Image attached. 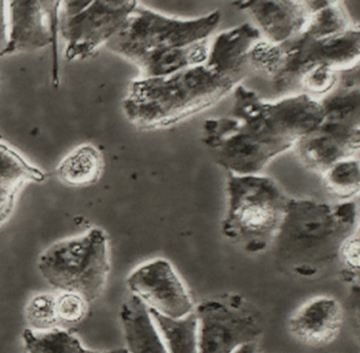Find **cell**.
<instances>
[{"label": "cell", "mask_w": 360, "mask_h": 353, "mask_svg": "<svg viewBox=\"0 0 360 353\" xmlns=\"http://www.w3.org/2000/svg\"><path fill=\"white\" fill-rule=\"evenodd\" d=\"M233 91L231 112L206 120L202 137L217 163L229 173L258 175L321 120V105L309 95L267 101L242 85Z\"/></svg>", "instance_id": "6da1fadb"}, {"label": "cell", "mask_w": 360, "mask_h": 353, "mask_svg": "<svg viewBox=\"0 0 360 353\" xmlns=\"http://www.w3.org/2000/svg\"><path fill=\"white\" fill-rule=\"evenodd\" d=\"M357 230V204L353 201L328 204L290 199L274 240L278 260L298 276H316L338 259L343 243Z\"/></svg>", "instance_id": "7a4b0ae2"}, {"label": "cell", "mask_w": 360, "mask_h": 353, "mask_svg": "<svg viewBox=\"0 0 360 353\" xmlns=\"http://www.w3.org/2000/svg\"><path fill=\"white\" fill-rule=\"evenodd\" d=\"M205 63L160 78H139L128 88L122 107L127 120L142 130L179 124L218 104L239 85Z\"/></svg>", "instance_id": "3957f363"}, {"label": "cell", "mask_w": 360, "mask_h": 353, "mask_svg": "<svg viewBox=\"0 0 360 353\" xmlns=\"http://www.w3.org/2000/svg\"><path fill=\"white\" fill-rule=\"evenodd\" d=\"M360 31L354 27L328 37H316L302 30L282 44L261 40L250 52V67L271 78L279 94H300V82L309 72L321 66L337 71L359 63Z\"/></svg>", "instance_id": "277c9868"}, {"label": "cell", "mask_w": 360, "mask_h": 353, "mask_svg": "<svg viewBox=\"0 0 360 353\" xmlns=\"http://www.w3.org/2000/svg\"><path fill=\"white\" fill-rule=\"evenodd\" d=\"M318 101L321 120L297 142L295 149L305 167L323 173L332 165L359 154V63L339 71L335 88Z\"/></svg>", "instance_id": "5b68a950"}, {"label": "cell", "mask_w": 360, "mask_h": 353, "mask_svg": "<svg viewBox=\"0 0 360 353\" xmlns=\"http://www.w3.org/2000/svg\"><path fill=\"white\" fill-rule=\"evenodd\" d=\"M227 196L223 235L248 253L264 251L277 236L290 198L273 179L259 173H229Z\"/></svg>", "instance_id": "8992f818"}, {"label": "cell", "mask_w": 360, "mask_h": 353, "mask_svg": "<svg viewBox=\"0 0 360 353\" xmlns=\"http://www.w3.org/2000/svg\"><path fill=\"white\" fill-rule=\"evenodd\" d=\"M37 268L41 277L56 291H71L89 302L102 296L109 274V239L101 228L63 239L39 256Z\"/></svg>", "instance_id": "52a82bcc"}, {"label": "cell", "mask_w": 360, "mask_h": 353, "mask_svg": "<svg viewBox=\"0 0 360 353\" xmlns=\"http://www.w3.org/2000/svg\"><path fill=\"white\" fill-rule=\"evenodd\" d=\"M220 23L219 11L198 18L181 19L138 4L106 46L134 63L151 53L183 48L208 39Z\"/></svg>", "instance_id": "ba28073f"}, {"label": "cell", "mask_w": 360, "mask_h": 353, "mask_svg": "<svg viewBox=\"0 0 360 353\" xmlns=\"http://www.w3.org/2000/svg\"><path fill=\"white\" fill-rule=\"evenodd\" d=\"M195 313L198 353H233L240 347L257 344L262 334L260 313L237 294L205 300Z\"/></svg>", "instance_id": "9c48e42d"}, {"label": "cell", "mask_w": 360, "mask_h": 353, "mask_svg": "<svg viewBox=\"0 0 360 353\" xmlns=\"http://www.w3.org/2000/svg\"><path fill=\"white\" fill-rule=\"evenodd\" d=\"M138 4L134 0H91L73 16L60 15L66 59L81 61L91 56L120 31Z\"/></svg>", "instance_id": "30bf717a"}, {"label": "cell", "mask_w": 360, "mask_h": 353, "mask_svg": "<svg viewBox=\"0 0 360 353\" xmlns=\"http://www.w3.org/2000/svg\"><path fill=\"white\" fill-rule=\"evenodd\" d=\"M62 1L7 2L8 44L1 57L52 44V82L60 84L58 42Z\"/></svg>", "instance_id": "8fae6325"}, {"label": "cell", "mask_w": 360, "mask_h": 353, "mask_svg": "<svg viewBox=\"0 0 360 353\" xmlns=\"http://www.w3.org/2000/svg\"><path fill=\"white\" fill-rule=\"evenodd\" d=\"M127 287L148 310L181 318L193 311V302L172 264L159 259L138 266L127 278Z\"/></svg>", "instance_id": "7c38bea8"}, {"label": "cell", "mask_w": 360, "mask_h": 353, "mask_svg": "<svg viewBox=\"0 0 360 353\" xmlns=\"http://www.w3.org/2000/svg\"><path fill=\"white\" fill-rule=\"evenodd\" d=\"M233 6L246 11L265 42L274 44L300 33L311 15L301 0H245L233 2Z\"/></svg>", "instance_id": "4fadbf2b"}, {"label": "cell", "mask_w": 360, "mask_h": 353, "mask_svg": "<svg viewBox=\"0 0 360 353\" xmlns=\"http://www.w3.org/2000/svg\"><path fill=\"white\" fill-rule=\"evenodd\" d=\"M343 309L332 297L314 298L295 311L288 319V330L299 342L309 346H326L332 342L343 325Z\"/></svg>", "instance_id": "5bb4252c"}, {"label": "cell", "mask_w": 360, "mask_h": 353, "mask_svg": "<svg viewBox=\"0 0 360 353\" xmlns=\"http://www.w3.org/2000/svg\"><path fill=\"white\" fill-rule=\"evenodd\" d=\"M261 40L259 30L248 23L222 32L210 44L205 65L217 73L241 80L250 67V52Z\"/></svg>", "instance_id": "9a60e30c"}, {"label": "cell", "mask_w": 360, "mask_h": 353, "mask_svg": "<svg viewBox=\"0 0 360 353\" xmlns=\"http://www.w3.org/2000/svg\"><path fill=\"white\" fill-rule=\"evenodd\" d=\"M47 177L46 171L31 164L0 140V226L13 213L16 198L22 187L27 184L41 183Z\"/></svg>", "instance_id": "2e32d148"}, {"label": "cell", "mask_w": 360, "mask_h": 353, "mask_svg": "<svg viewBox=\"0 0 360 353\" xmlns=\"http://www.w3.org/2000/svg\"><path fill=\"white\" fill-rule=\"evenodd\" d=\"M121 323L129 353H168L144 304L131 295L121 309Z\"/></svg>", "instance_id": "e0dca14e"}, {"label": "cell", "mask_w": 360, "mask_h": 353, "mask_svg": "<svg viewBox=\"0 0 360 353\" xmlns=\"http://www.w3.org/2000/svg\"><path fill=\"white\" fill-rule=\"evenodd\" d=\"M210 42L200 40L183 48L170 49L151 53L134 61L140 71V78H160L169 75L187 68L203 65L207 59Z\"/></svg>", "instance_id": "ac0fdd59"}, {"label": "cell", "mask_w": 360, "mask_h": 353, "mask_svg": "<svg viewBox=\"0 0 360 353\" xmlns=\"http://www.w3.org/2000/svg\"><path fill=\"white\" fill-rule=\"evenodd\" d=\"M104 166L103 152L92 144H82L58 163L56 175L65 185L85 187L100 181Z\"/></svg>", "instance_id": "d6986e66"}, {"label": "cell", "mask_w": 360, "mask_h": 353, "mask_svg": "<svg viewBox=\"0 0 360 353\" xmlns=\"http://www.w3.org/2000/svg\"><path fill=\"white\" fill-rule=\"evenodd\" d=\"M148 311L168 353H198L199 337L195 310L181 318H172Z\"/></svg>", "instance_id": "ffe728a7"}, {"label": "cell", "mask_w": 360, "mask_h": 353, "mask_svg": "<svg viewBox=\"0 0 360 353\" xmlns=\"http://www.w3.org/2000/svg\"><path fill=\"white\" fill-rule=\"evenodd\" d=\"M25 349L28 353H86L81 340L67 329L33 331L25 329L22 333Z\"/></svg>", "instance_id": "44dd1931"}, {"label": "cell", "mask_w": 360, "mask_h": 353, "mask_svg": "<svg viewBox=\"0 0 360 353\" xmlns=\"http://www.w3.org/2000/svg\"><path fill=\"white\" fill-rule=\"evenodd\" d=\"M354 27H359L354 23L342 6V2L330 1L316 12L309 15V20L304 27V31L316 37H328L345 33Z\"/></svg>", "instance_id": "7402d4cb"}, {"label": "cell", "mask_w": 360, "mask_h": 353, "mask_svg": "<svg viewBox=\"0 0 360 353\" xmlns=\"http://www.w3.org/2000/svg\"><path fill=\"white\" fill-rule=\"evenodd\" d=\"M359 168L358 158L340 161L322 173V183L339 200L349 201L360 190Z\"/></svg>", "instance_id": "603a6c76"}, {"label": "cell", "mask_w": 360, "mask_h": 353, "mask_svg": "<svg viewBox=\"0 0 360 353\" xmlns=\"http://www.w3.org/2000/svg\"><path fill=\"white\" fill-rule=\"evenodd\" d=\"M25 321L27 329L33 331H49L60 328L56 317V295L48 292L33 295L25 306Z\"/></svg>", "instance_id": "cb8c5ba5"}, {"label": "cell", "mask_w": 360, "mask_h": 353, "mask_svg": "<svg viewBox=\"0 0 360 353\" xmlns=\"http://www.w3.org/2000/svg\"><path fill=\"white\" fill-rule=\"evenodd\" d=\"M90 302L77 292L60 291L56 295V311L62 329L79 325L87 316Z\"/></svg>", "instance_id": "d4e9b609"}, {"label": "cell", "mask_w": 360, "mask_h": 353, "mask_svg": "<svg viewBox=\"0 0 360 353\" xmlns=\"http://www.w3.org/2000/svg\"><path fill=\"white\" fill-rule=\"evenodd\" d=\"M338 259L342 260L345 273L357 280L359 273V230H356L341 247Z\"/></svg>", "instance_id": "484cf974"}, {"label": "cell", "mask_w": 360, "mask_h": 353, "mask_svg": "<svg viewBox=\"0 0 360 353\" xmlns=\"http://www.w3.org/2000/svg\"><path fill=\"white\" fill-rule=\"evenodd\" d=\"M8 44L7 1H0V57Z\"/></svg>", "instance_id": "4316f807"}, {"label": "cell", "mask_w": 360, "mask_h": 353, "mask_svg": "<svg viewBox=\"0 0 360 353\" xmlns=\"http://www.w3.org/2000/svg\"><path fill=\"white\" fill-rule=\"evenodd\" d=\"M233 353H257V344H248L240 347Z\"/></svg>", "instance_id": "83f0119b"}, {"label": "cell", "mask_w": 360, "mask_h": 353, "mask_svg": "<svg viewBox=\"0 0 360 353\" xmlns=\"http://www.w3.org/2000/svg\"><path fill=\"white\" fill-rule=\"evenodd\" d=\"M86 353H101V352H94V351L87 350V352H86ZM104 353H129V352H128L127 349H126V348H120V349H115V350L108 351V352H104Z\"/></svg>", "instance_id": "f1b7e54d"}, {"label": "cell", "mask_w": 360, "mask_h": 353, "mask_svg": "<svg viewBox=\"0 0 360 353\" xmlns=\"http://www.w3.org/2000/svg\"><path fill=\"white\" fill-rule=\"evenodd\" d=\"M3 139V135H1V133H0V140Z\"/></svg>", "instance_id": "f546056e"}]
</instances>
